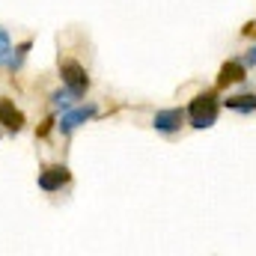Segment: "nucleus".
<instances>
[{
    "label": "nucleus",
    "instance_id": "obj_1",
    "mask_svg": "<svg viewBox=\"0 0 256 256\" xmlns=\"http://www.w3.org/2000/svg\"><path fill=\"white\" fill-rule=\"evenodd\" d=\"M218 110H220V98L214 90H206L200 96H194L188 110H185V120L191 122V128H212L218 122Z\"/></svg>",
    "mask_w": 256,
    "mask_h": 256
},
{
    "label": "nucleus",
    "instance_id": "obj_10",
    "mask_svg": "<svg viewBox=\"0 0 256 256\" xmlns=\"http://www.w3.org/2000/svg\"><path fill=\"white\" fill-rule=\"evenodd\" d=\"M74 98H78V96H74L72 90H57V92H51V104H54L57 110H68V108L74 104Z\"/></svg>",
    "mask_w": 256,
    "mask_h": 256
},
{
    "label": "nucleus",
    "instance_id": "obj_14",
    "mask_svg": "<svg viewBox=\"0 0 256 256\" xmlns=\"http://www.w3.org/2000/svg\"><path fill=\"white\" fill-rule=\"evenodd\" d=\"M244 36H256V24H244V30H242Z\"/></svg>",
    "mask_w": 256,
    "mask_h": 256
},
{
    "label": "nucleus",
    "instance_id": "obj_9",
    "mask_svg": "<svg viewBox=\"0 0 256 256\" xmlns=\"http://www.w3.org/2000/svg\"><path fill=\"white\" fill-rule=\"evenodd\" d=\"M30 48H33V42H30V39H27V42H21V45L15 48V54L9 51V57H6V66H9L12 72H15V68H21V63H24V60H27V54H30Z\"/></svg>",
    "mask_w": 256,
    "mask_h": 256
},
{
    "label": "nucleus",
    "instance_id": "obj_13",
    "mask_svg": "<svg viewBox=\"0 0 256 256\" xmlns=\"http://www.w3.org/2000/svg\"><path fill=\"white\" fill-rule=\"evenodd\" d=\"M242 63H244V66H256V45L244 54V57H242Z\"/></svg>",
    "mask_w": 256,
    "mask_h": 256
},
{
    "label": "nucleus",
    "instance_id": "obj_5",
    "mask_svg": "<svg viewBox=\"0 0 256 256\" xmlns=\"http://www.w3.org/2000/svg\"><path fill=\"white\" fill-rule=\"evenodd\" d=\"M182 126H185V110L182 108H167V110H158L152 116V128L161 131V134H176Z\"/></svg>",
    "mask_w": 256,
    "mask_h": 256
},
{
    "label": "nucleus",
    "instance_id": "obj_6",
    "mask_svg": "<svg viewBox=\"0 0 256 256\" xmlns=\"http://www.w3.org/2000/svg\"><path fill=\"white\" fill-rule=\"evenodd\" d=\"M0 126L6 128V131H12V134H18L21 128L27 126V116H24V110L15 108V102L0 98Z\"/></svg>",
    "mask_w": 256,
    "mask_h": 256
},
{
    "label": "nucleus",
    "instance_id": "obj_4",
    "mask_svg": "<svg viewBox=\"0 0 256 256\" xmlns=\"http://www.w3.org/2000/svg\"><path fill=\"white\" fill-rule=\"evenodd\" d=\"M98 114V108L96 104H84V108H68V110H63V116H60V122H57V128L63 131V134H72L74 128L86 126L92 116Z\"/></svg>",
    "mask_w": 256,
    "mask_h": 256
},
{
    "label": "nucleus",
    "instance_id": "obj_2",
    "mask_svg": "<svg viewBox=\"0 0 256 256\" xmlns=\"http://www.w3.org/2000/svg\"><path fill=\"white\" fill-rule=\"evenodd\" d=\"M60 78H63V86L72 90L78 98L86 96V90H90V74H86V68L78 63V60H60Z\"/></svg>",
    "mask_w": 256,
    "mask_h": 256
},
{
    "label": "nucleus",
    "instance_id": "obj_3",
    "mask_svg": "<svg viewBox=\"0 0 256 256\" xmlns=\"http://www.w3.org/2000/svg\"><path fill=\"white\" fill-rule=\"evenodd\" d=\"M39 188L45 194H57L63 185H68L72 182V170L66 167V164H51V167H45L42 173H39Z\"/></svg>",
    "mask_w": 256,
    "mask_h": 256
},
{
    "label": "nucleus",
    "instance_id": "obj_12",
    "mask_svg": "<svg viewBox=\"0 0 256 256\" xmlns=\"http://www.w3.org/2000/svg\"><path fill=\"white\" fill-rule=\"evenodd\" d=\"M51 128H54V116H48L42 126L36 128V137H48V134H51Z\"/></svg>",
    "mask_w": 256,
    "mask_h": 256
},
{
    "label": "nucleus",
    "instance_id": "obj_8",
    "mask_svg": "<svg viewBox=\"0 0 256 256\" xmlns=\"http://www.w3.org/2000/svg\"><path fill=\"white\" fill-rule=\"evenodd\" d=\"M224 108H226V110H236V114H254L256 110V92L230 96V98H224Z\"/></svg>",
    "mask_w": 256,
    "mask_h": 256
},
{
    "label": "nucleus",
    "instance_id": "obj_11",
    "mask_svg": "<svg viewBox=\"0 0 256 256\" xmlns=\"http://www.w3.org/2000/svg\"><path fill=\"white\" fill-rule=\"evenodd\" d=\"M9 51H12V39H9V33H6V30L0 27V63H6Z\"/></svg>",
    "mask_w": 256,
    "mask_h": 256
},
{
    "label": "nucleus",
    "instance_id": "obj_7",
    "mask_svg": "<svg viewBox=\"0 0 256 256\" xmlns=\"http://www.w3.org/2000/svg\"><path fill=\"white\" fill-rule=\"evenodd\" d=\"M244 78H248V66L242 63V60H230V63L220 66V72H218V86L224 90L230 84H242Z\"/></svg>",
    "mask_w": 256,
    "mask_h": 256
}]
</instances>
